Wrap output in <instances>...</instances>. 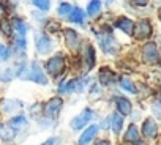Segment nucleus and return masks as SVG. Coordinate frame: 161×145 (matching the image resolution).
<instances>
[{
    "mask_svg": "<svg viewBox=\"0 0 161 145\" xmlns=\"http://www.w3.org/2000/svg\"><path fill=\"white\" fill-rule=\"evenodd\" d=\"M142 132H144V136H147V137H156V134H158V126H156V123H155L152 118H147V120L144 121Z\"/></svg>",
    "mask_w": 161,
    "mask_h": 145,
    "instance_id": "1a4fd4ad",
    "label": "nucleus"
},
{
    "mask_svg": "<svg viewBox=\"0 0 161 145\" xmlns=\"http://www.w3.org/2000/svg\"><path fill=\"white\" fill-rule=\"evenodd\" d=\"M120 87H122L123 90L130 92V93H136V87H134L133 82H131L130 79H126V78H122V81H120Z\"/></svg>",
    "mask_w": 161,
    "mask_h": 145,
    "instance_id": "5701e85b",
    "label": "nucleus"
},
{
    "mask_svg": "<svg viewBox=\"0 0 161 145\" xmlns=\"http://www.w3.org/2000/svg\"><path fill=\"white\" fill-rule=\"evenodd\" d=\"M152 33V25L148 21H139L136 25H134V30H133V35L137 38V40H144L147 36H150Z\"/></svg>",
    "mask_w": 161,
    "mask_h": 145,
    "instance_id": "7ed1b4c3",
    "label": "nucleus"
},
{
    "mask_svg": "<svg viewBox=\"0 0 161 145\" xmlns=\"http://www.w3.org/2000/svg\"><path fill=\"white\" fill-rule=\"evenodd\" d=\"M84 79H74V81H69L66 84H63L62 87H58L60 92H80L84 87Z\"/></svg>",
    "mask_w": 161,
    "mask_h": 145,
    "instance_id": "6e6552de",
    "label": "nucleus"
},
{
    "mask_svg": "<svg viewBox=\"0 0 161 145\" xmlns=\"http://www.w3.org/2000/svg\"><path fill=\"white\" fill-rule=\"evenodd\" d=\"M69 18H71V21H73V22L80 24V22L84 21V11L80 10V8H73V11H71Z\"/></svg>",
    "mask_w": 161,
    "mask_h": 145,
    "instance_id": "4be33fe9",
    "label": "nucleus"
},
{
    "mask_svg": "<svg viewBox=\"0 0 161 145\" xmlns=\"http://www.w3.org/2000/svg\"><path fill=\"white\" fill-rule=\"evenodd\" d=\"M41 145H58V139L57 137H51V139H47L44 143H41Z\"/></svg>",
    "mask_w": 161,
    "mask_h": 145,
    "instance_id": "7c9ffc66",
    "label": "nucleus"
},
{
    "mask_svg": "<svg viewBox=\"0 0 161 145\" xmlns=\"http://www.w3.org/2000/svg\"><path fill=\"white\" fill-rule=\"evenodd\" d=\"M92 117H93V112H92L90 109H84L77 117H74V118L71 120V128H73V129H79V128L86 126V123L90 121Z\"/></svg>",
    "mask_w": 161,
    "mask_h": 145,
    "instance_id": "f03ea898",
    "label": "nucleus"
},
{
    "mask_svg": "<svg viewBox=\"0 0 161 145\" xmlns=\"http://www.w3.org/2000/svg\"><path fill=\"white\" fill-rule=\"evenodd\" d=\"M25 71H27V72H21V74H19V78H22V79H30V81H35L36 84H41V85L47 84V79H46V76H44V72L41 71V66H40V63H32L30 69H25Z\"/></svg>",
    "mask_w": 161,
    "mask_h": 145,
    "instance_id": "f257e3e1",
    "label": "nucleus"
},
{
    "mask_svg": "<svg viewBox=\"0 0 161 145\" xmlns=\"http://www.w3.org/2000/svg\"><path fill=\"white\" fill-rule=\"evenodd\" d=\"M137 139H139V131H137L136 125H130V128H128V131H126V134H125V140H128V142H136Z\"/></svg>",
    "mask_w": 161,
    "mask_h": 145,
    "instance_id": "f3484780",
    "label": "nucleus"
},
{
    "mask_svg": "<svg viewBox=\"0 0 161 145\" xmlns=\"http://www.w3.org/2000/svg\"><path fill=\"white\" fill-rule=\"evenodd\" d=\"M115 103H117V109H119L120 114L128 115V114L131 112V103H130L126 98H117Z\"/></svg>",
    "mask_w": 161,
    "mask_h": 145,
    "instance_id": "2eb2a0df",
    "label": "nucleus"
},
{
    "mask_svg": "<svg viewBox=\"0 0 161 145\" xmlns=\"http://www.w3.org/2000/svg\"><path fill=\"white\" fill-rule=\"evenodd\" d=\"M3 14H5V8H3V5H0V19L3 18Z\"/></svg>",
    "mask_w": 161,
    "mask_h": 145,
    "instance_id": "2f4dec72",
    "label": "nucleus"
},
{
    "mask_svg": "<svg viewBox=\"0 0 161 145\" xmlns=\"http://www.w3.org/2000/svg\"><path fill=\"white\" fill-rule=\"evenodd\" d=\"M100 8H101V2H98V0H93V2H90L89 3V14L90 16H95L98 11H100Z\"/></svg>",
    "mask_w": 161,
    "mask_h": 145,
    "instance_id": "b1692460",
    "label": "nucleus"
},
{
    "mask_svg": "<svg viewBox=\"0 0 161 145\" xmlns=\"http://www.w3.org/2000/svg\"><path fill=\"white\" fill-rule=\"evenodd\" d=\"M159 19H161V10H159Z\"/></svg>",
    "mask_w": 161,
    "mask_h": 145,
    "instance_id": "c9c22d12",
    "label": "nucleus"
},
{
    "mask_svg": "<svg viewBox=\"0 0 161 145\" xmlns=\"http://www.w3.org/2000/svg\"><path fill=\"white\" fill-rule=\"evenodd\" d=\"M8 126H10L11 129H14V131L22 129V128L27 126V118H25L24 115H18V117H14V118L10 120V125H8Z\"/></svg>",
    "mask_w": 161,
    "mask_h": 145,
    "instance_id": "ddd939ff",
    "label": "nucleus"
},
{
    "mask_svg": "<svg viewBox=\"0 0 161 145\" xmlns=\"http://www.w3.org/2000/svg\"><path fill=\"white\" fill-rule=\"evenodd\" d=\"M62 98H52V99H49L47 103H46V106H44V112H46V115H49V117H57L58 115V112H60V107H62Z\"/></svg>",
    "mask_w": 161,
    "mask_h": 145,
    "instance_id": "423d86ee",
    "label": "nucleus"
},
{
    "mask_svg": "<svg viewBox=\"0 0 161 145\" xmlns=\"http://www.w3.org/2000/svg\"><path fill=\"white\" fill-rule=\"evenodd\" d=\"M8 57H10V49L7 46H3V44H0V63L5 62Z\"/></svg>",
    "mask_w": 161,
    "mask_h": 145,
    "instance_id": "a878e982",
    "label": "nucleus"
},
{
    "mask_svg": "<svg viewBox=\"0 0 161 145\" xmlns=\"http://www.w3.org/2000/svg\"><path fill=\"white\" fill-rule=\"evenodd\" d=\"M142 57H144V60L148 62V63H156L158 58H159V54H158L156 44H153V43H147V44L142 47Z\"/></svg>",
    "mask_w": 161,
    "mask_h": 145,
    "instance_id": "20e7f679",
    "label": "nucleus"
},
{
    "mask_svg": "<svg viewBox=\"0 0 161 145\" xmlns=\"http://www.w3.org/2000/svg\"><path fill=\"white\" fill-rule=\"evenodd\" d=\"M97 145H109V142H108V140H100Z\"/></svg>",
    "mask_w": 161,
    "mask_h": 145,
    "instance_id": "473e14b6",
    "label": "nucleus"
},
{
    "mask_svg": "<svg viewBox=\"0 0 161 145\" xmlns=\"http://www.w3.org/2000/svg\"><path fill=\"white\" fill-rule=\"evenodd\" d=\"M2 30H3L5 35H11V25H10L8 21H3L2 22Z\"/></svg>",
    "mask_w": 161,
    "mask_h": 145,
    "instance_id": "c756f323",
    "label": "nucleus"
},
{
    "mask_svg": "<svg viewBox=\"0 0 161 145\" xmlns=\"http://www.w3.org/2000/svg\"><path fill=\"white\" fill-rule=\"evenodd\" d=\"M33 5H35L36 8L43 10V11L49 10V2H43V0H35V2H33Z\"/></svg>",
    "mask_w": 161,
    "mask_h": 145,
    "instance_id": "cd10ccee",
    "label": "nucleus"
},
{
    "mask_svg": "<svg viewBox=\"0 0 161 145\" xmlns=\"http://www.w3.org/2000/svg\"><path fill=\"white\" fill-rule=\"evenodd\" d=\"M65 41H66V46L71 47V49H76L79 46V36H77V32L74 30H65Z\"/></svg>",
    "mask_w": 161,
    "mask_h": 145,
    "instance_id": "9b49d317",
    "label": "nucleus"
},
{
    "mask_svg": "<svg viewBox=\"0 0 161 145\" xmlns=\"http://www.w3.org/2000/svg\"><path fill=\"white\" fill-rule=\"evenodd\" d=\"M111 120H112V129H114V132H120L122 125H123V117L120 114H114L111 117Z\"/></svg>",
    "mask_w": 161,
    "mask_h": 145,
    "instance_id": "aec40b11",
    "label": "nucleus"
},
{
    "mask_svg": "<svg viewBox=\"0 0 161 145\" xmlns=\"http://www.w3.org/2000/svg\"><path fill=\"white\" fill-rule=\"evenodd\" d=\"M51 47H52V43H51V40H49L47 36L40 38V40H38V43H36V49H38V52H41V54L49 52V51H51Z\"/></svg>",
    "mask_w": 161,
    "mask_h": 145,
    "instance_id": "dca6fc26",
    "label": "nucleus"
},
{
    "mask_svg": "<svg viewBox=\"0 0 161 145\" xmlns=\"http://www.w3.org/2000/svg\"><path fill=\"white\" fill-rule=\"evenodd\" d=\"M14 134H16V131H14V129H11L10 126H3V125H0V137H2V139L10 140V139H13V137H14Z\"/></svg>",
    "mask_w": 161,
    "mask_h": 145,
    "instance_id": "6ab92c4d",
    "label": "nucleus"
},
{
    "mask_svg": "<svg viewBox=\"0 0 161 145\" xmlns=\"http://www.w3.org/2000/svg\"><path fill=\"white\" fill-rule=\"evenodd\" d=\"M46 69H47L49 74H52V76L58 74V72L63 69V57H62V55L52 57V58L46 63Z\"/></svg>",
    "mask_w": 161,
    "mask_h": 145,
    "instance_id": "39448f33",
    "label": "nucleus"
},
{
    "mask_svg": "<svg viewBox=\"0 0 161 145\" xmlns=\"http://www.w3.org/2000/svg\"><path fill=\"white\" fill-rule=\"evenodd\" d=\"M136 145H147V143H144V142H137Z\"/></svg>",
    "mask_w": 161,
    "mask_h": 145,
    "instance_id": "f704fd0d",
    "label": "nucleus"
},
{
    "mask_svg": "<svg viewBox=\"0 0 161 145\" xmlns=\"http://www.w3.org/2000/svg\"><path fill=\"white\" fill-rule=\"evenodd\" d=\"M49 29H52V30H55V29H58V25H57V24H54V22H52V24H51V25H49Z\"/></svg>",
    "mask_w": 161,
    "mask_h": 145,
    "instance_id": "72a5a7b5",
    "label": "nucleus"
},
{
    "mask_svg": "<svg viewBox=\"0 0 161 145\" xmlns=\"http://www.w3.org/2000/svg\"><path fill=\"white\" fill-rule=\"evenodd\" d=\"M152 109H153V114H155L158 118H161V101H156V103H153Z\"/></svg>",
    "mask_w": 161,
    "mask_h": 145,
    "instance_id": "c85d7f7f",
    "label": "nucleus"
},
{
    "mask_svg": "<svg viewBox=\"0 0 161 145\" xmlns=\"http://www.w3.org/2000/svg\"><path fill=\"white\" fill-rule=\"evenodd\" d=\"M111 81H112V72H111L108 68H103V69L100 71V82H101L103 85H109Z\"/></svg>",
    "mask_w": 161,
    "mask_h": 145,
    "instance_id": "a211bd4d",
    "label": "nucleus"
},
{
    "mask_svg": "<svg viewBox=\"0 0 161 145\" xmlns=\"http://www.w3.org/2000/svg\"><path fill=\"white\" fill-rule=\"evenodd\" d=\"M117 27H119L120 30H123L125 33L133 35L134 24H133V21H131V19H128V18H122V19H119V21H117Z\"/></svg>",
    "mask_w": 161,
    "mask_h": 145,
    "instance_id": "f8f14e48",
    "label": "nucleus"
},
{
    "mask_svg": "<svg viewBox=\"0 0 161 145\" xmlns=\"http://www.w3.org/2000/svg\"><path fill=\"white\" fill-rule=\"evenodd\" d=\"M13 29H14V38L18 36V38H25V32H27V27H25V24L22 22V21H19V19H14L13 21Z\"/></svg>",
    "mask_w": 161,
    "mask_h": 145,
    "instance_id": "4468645a",
    "label": "nucleus"
},
{
    "mask_svg": "<svg viewBox=\"0 0 161 145\" xmlns=\"http://www.w3.org/2000/svg\"><path fill=\"white\" fill-rule=\"evenodd\" d=\"M84 57H86V60H87V66H89V69L95 65V54H93V47L92 46H87L86 47V51H84Z\"/></svg>",
    "mask_w": 161,
    "mask_h": 145,
    "instance_id": "412c9836",
    "label": "nucleus"
},
{
    "mask_svg": "<svg viewBox=\"0 0 161 145\" xmlns=\"http://www.w3.org/2000/svg\"><path fill=\"white\" fill-rule=\"evenodd\" d=\"M71 11H73V8H71L69 3H66V2L60 3V7H58V14H60V16H65V14H68V13H71Z\"/></svg>",
    "mask_w": 161,
    "mask_h": 145,
    "instance_id": "393cba45",
    "label": "nucleus"
},
{
    "mask_svg": "<svg viewBox=\"0 0 161 145\" xmlns=\"http://www.w3.org/2000/svg\"><path fill=\"white\" fill-rule=\"evenodd\" d=\"M19 106H21V103H18V101H5L3 103V110L10 112V110H14L13 107H19Z\"/></svg>",
    "mask_w": 161,
    "mask_h": 145,
    "instance_id": "bb28decb",
    "label": "nucleus"
},
{
    "mask_svg": "<svg viewBox=\"0 0 161 145\" xmlns=\"http://www.w3.org/2000/svg\"><path fill=\"white\" fill-rule=\"evenodd\" d=\"M97 132H98V126H95V125H93V126H89V128L82 132V136L79 137V145H87V143L95 137Z\"/></svg>",
    "mask_w": 161,
    "mask_h": 145,
    "instance_id": "9d476101",
    "label": "nucleus"
},
{
    "mask_svg": "<svg viewBox=\"0 0 161 145\" xmlns=\"http://www.w3.org/2000/svg\"><path fill=\"white\" fill-rule=\"evenodd\" d=\"M101 49L106 54H115L119 51V44L115 41L114 36L108 35V36H101Z\"/></svg>",
    "mask_w": 161,
    "mask_h": 145,
    "instance_id": "0eeeda50",
    "label": "nucleus"
}]
</instances>
